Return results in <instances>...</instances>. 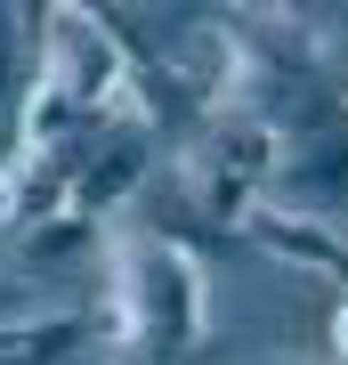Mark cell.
I'll return each mask as SVG.
<instances>
[{"instance_id":"obj_1","label":"cell","mask_w":348,"mask_h":365,"mask_svg":"<svg viewBox=\"0 0 348 365\" xmlns=\"http://www.w3.org/2000/svg\"><path fill=\"white\" fill-rule=\"evenodd\" d=\"M114 317H122V357L130 365H179L194 341L211 333V276L186 244L170 235H122V292H114Z\"/></svg>"},{"instance_id":"obj_2","label":"cell","mask_w":348,"mask_h":365,"mask_svg":"<svg viewBox=\"0 0 348 365\" xmlns=\"http://www.w3.org/2000/svg\"><path fill=\"white\" fill-rule=\"evenodd\" d=\"M33 73L57 81L90 122H146V106H138V66H130L114 16H97V9H49V16H41Z\"/></svg>"},{"instance_id":"obj_3","label":"cell","mask_w":348,"mask_h":365,"mask_svg":"<svg viewBox=\"0 0 348 365\" xmlns=\"http://www.w3.org/2000/svg\"><path fill=\"white\" fill-rule=\"evenodd\" d=\"M146 170H154V122H114V130H97L73 195H65V211H81L90 227H105V211H122L130 195H138Z\"/></svg>"},{"instance_id":"obj_4","label":"cell","mask_w":348,"mask_h":365,"mask_svg":"<svg viewBox=\"0 0 348 365\" xmlns=\"http://www.w3.org/2000/svg\"><path fill=\"white\" fill-rule=\"evenodd\" d=\"M235 235H243V244H259L268 260H284V268L332 276L340 300H348V235H332L324 220H300V211H284V203H251Z\"/></svg>"},{"instance_id":"obj_5","label":"cell","mask_w":348,"mask_h":365,"mask_svg":"<svg viewBox=\"0 0 348 365\" xmlns=\"http://www.w3.org/2000/svg\"><path fill=\"white\" fill-rule=\"evenodd\" d=\"M194 155H211L227 179H243L251 195H268L275 170H284V130H275L268 114H251V106H227V114H211V138L194 146Z\"/></svg>"},{"instance_id":"obj_6","label":"cell","mask_w":348,"mask_h":365,"mask_svg":"<svg viewBox=\"0 0 348 365\" xmlns=\"http://www.w3.org/2000/svg\"><path fill=\"white\" fill-rule=\"evenodd\" d=\"M97 122L81 114L73 98L57 90V81H41L33 73V90H25V106H16V146H25V163L33 155H57V146H73V138H90Z\"/></svg>"},{"instance_id":"obj_7","label":"cell","mask_w":348,"mask_h":365,"mask_svg":"<svg viewBox=\"0 0 348 365\" xmlns=\"http://www.w3.org/2000/svg\"><path fill=\"white\" fill-rule=\"evenodd\" d=\"M90 317L81 309H49V317H33L25 333H16V357L25 365H73V357H90Z\"/></svg>"},{"instance_id":"obj_8","label":"cell","mask_w":348,"mask_h":365,"mask_svg":"<svg viewBox=\"0 0 348 365\" xmlns=\"http://www.w3.org/2000/svg\"><path fill=\"white\" fill-rule=\"evenodd\" d=\"M33 41H41V16H25V9H0V106H25V90H33Z\"/></svg>"},{"instance_id":"obj_9","label":"cell","mask_w":348,"mask_h":365,"mask_svg":"<svg viewBox=\"0 0 348 365\" xmlns=\"http://www.w3.org/2000/svg\"><path fill=\"white\" fill-rule=\"evenodd\" d=\"M90 244H97V227L81 220V211H49V220L25 235V268H65V260H81Z\"/></svg>"},{"instance_id":"obj_10","label":"cell","mask_w":348,"mask_h":365,"mask_svg":"<svg viewBox=\"0 0 348 365\" xmlns=\"http://www.w3.org/2000/svg\"><path fill=\"white\" fill-rule=\"evenodd\" d=\"M25 220V187H16V170H0V227Z\"/></svg>"},{"instance_id":"obj_11","label":"cell","mask_w":348,"mask_h":365,"mask_svg":"<svg viewBox=\"0 0 348 365\" xmlns=\"http://www.w3.org/2000/svg\"><path fill=\"white\" fill-rule=\"evenodd\" d=\"M332 349H340V365H348V300H340V317H332Z\"/></svg>"},{"instance_id":"obj_12","label":"cell","mask_w":348,"mask_h":365,"mask_svg":"<svg viewBox=\"0 0 348 365\" xmlns=\"http://www.w3.org/2000/svg\"><path fill=\"white\" fill-rule=\"evenodd\" d=\"M0 365H25V357H16V349H0Z\"/></svg>"}]
</instances>
